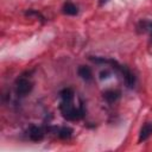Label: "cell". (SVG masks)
Listing matches in <instances>:
<instances>
[{
    "label": "cell",
    "mask_w": 152,
    "mask_h": 152,
    "mask_svg": "<svg viewBox=\"0 0 152 152\" xmlns=\"http://www.w3.org/2000/svg\"><path fill=\"white\" fill-rule=\"evenodd\" d=\"M59 110L63 115L64 119L69 120V121H75V120H80L84 116V109L83 106L80 104L77 107H75L71 103H62L59 104Z\"/></svg>",
    "instance_id": "1"
},
{
    "label": "cell",
    "mask_w": 152,
    "mask_h": 152,
    "mask_svg": "<svg viewBox=\"0 0 152 152\" xmlns=\"http://www.w3.org/2000/svg\"><path fill=\"white\" fill-rule=\"evenodd\" d=\"M32 88H33L32 82L26 77H20L15 81V93L20 97H24L27 94H30Z\"/></svg>",
    "instance_id": "2"
},
{
    "label": "cell",
    "mask_w": 152,
    "mask_h": 152,
    "mask_svg": "<svg viewBox=\"0 0 152 152\" xmlns=\"http://www.w3.org/2000/svg\"><path fill=\"white\" fill-rule=\"evenodd\" d=\"M116 70H119L121 74H122V77H124V80H125V82H126V84L128 86V87H134V84H135V77H134V75L126 68V66H122V65H119V68L116 69Z\"/></svg>",
    "instance_id": "3"
},
{
    "label": "cell",
    "mask_w": 152,
    "mask_h": 152,
    "mask_svg": "<svg viewBox=\"0 0 152 152\" xmlns=\"http://www.w3.org/2000/svg\"><path fill=\"white\" fill-rule=\"evenodd\" d=\"M44 129L42 127H38V126H31L30 129H28V138L33 141H39L44 138Z\"/></svg>",
    "instance_id": "4"
},
{
    "label": "cell",
    "mask_w": 152,
    "mask_h": 152,
    "mask_svg": "<svg viewBox=\"0 0 152 152\" xmlns=\"http://www.w3.org/2000/svg\"><path fill=\"white\" fill-rule=\"evenodd\" d=\"M151 135H152V122H147V124H145V125L141 127L140 133H139L138 141H139V142H142V141L147 140Z\"/></svg>",
    "instance_id": "5"
},
{
    "label": "cell",
    "mask_w": 152,
    "mask_h": 152,
    "mask_svg": "<svg viewBox=\"0 0 152 152\" xmlns=\"http://www.w3.org/2000/svg\"><path fill=\"white\" fill-rule=\"evenodd\" d=\"M59 96L62 99V101H61L62 103H71V102H74L75 93L71 88H64L63 90H61Z\"/></svg>",
    "instance_id": "6"
},
{
    "label": "cell",
    "mask_w": 152,
    "mask_h": 152,
    "mask_svg": "<svg viewBox=\"0 0 152 152\" xmlns=\"http://www.w3.org/2000/svg\"><path fill=\"white\" fill-rule=\"evenodd\" d=\"M121 96V93L119 90H114V89H110V90H106L103 93V99L108 102V103H114L116 102Z\"/></svg>",
    "instance_id": "7"
},
{
    "label": "cell",
    "mask_w": 152,
    "mask_h": 152,
    "mask_svg": "<svg viewBox=\"0 0 152 152\" xmlns=\"http://www.w3.org/2000/svg\"><path fill=\"white\" fill-rule=\"evenodd\" d=\"M77 72H78V76L84 80L86 82H89L93 80V72L90 70V68L86 66V65H81L78 69H77Z\"/></svg>",
    "instance_id": "8"
},
{
    "label": "cell",
    "mask_w": 152,
    "mask_h": 152,
    "mask_svg": "<svg viewBox=\"0 0 152 152\" xmlns=\"http://www.w3.org/2000/svg\"><path fill=\"white\" fill-rule=\"evenodd\" d=\"M63 13L66 14V15H76L78 13V8L75 4L70 2V1H66L63 5Z\"/></svg>",
    "instance_id": "9"
},
{
    "label": "cell",
    "mask_w": 152,
    "mask_h": 152,
    "mask_svg": "<svg viewBox=\"0 0 152 152\" xmlns=\"http://www.w3.org/2000/svg\"><path fill=\"white\" fill-rule=\"evenodd\" d=\"M56 134L58 135V138L61 139H69L72 134V129L70 127H61V128H56Z\"/></svg>",
    "instance_id": "10"
},
{
    "label": "cell",
    "mask_w": 152,
    "mask_h": 152,
    "mask_svg": "<svg viewBox=\"0 0 152 152\" xmlns=\"http://www.w3.org/2000/svg\"><path fill=\"white\" fill-rule=\"evenodd\" d=\"M139 28H141L142 32H145L146 30H150V33H151V40H152V23L151 21H146V20H141L138 25Z\"/></svg>",
    "instance_id": "11"
},
{
    "label": "cell",
    "mask_w": 152,
    "mask_h": 152,
    "mask_svg": "<svg viewBox=\"0 0 152 152\" xmlns=\"http://www.w3.org/2000/svg\"><path fill=\"white\" fill-rule=\"evenodd\" d=\"M108 75H109V71L108 70H104V71H101L100 72V77L101 78H107V77H109Z\"/></svg>",
    "instance_id": "12"
},
{
    "label": "cell",
    "mask_w": 152,
    "mask_h": 152,
    "mask_svg": "<svg viewBox=\"0 0 152 152\" xmlns=\"http://www.w3.org/2000/svg\"><path fill=\"white\" fill-rule=\"evenodd\" d=\"M108 0H100V5H103V4H106Z\"/></svg>",
    "instance_id": "13"
}]
</instances>
